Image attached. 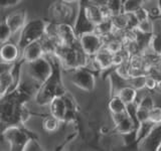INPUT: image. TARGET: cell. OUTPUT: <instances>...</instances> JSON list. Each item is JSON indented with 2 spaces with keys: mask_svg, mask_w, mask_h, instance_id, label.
Segmentation results:
<instances>
[{
  "mask_svg": "<svg viewBox=\"0 0 161 151\" xmlns=\"http://www.w3.org/2000/svg\"><path fill=\"white\" fill-rule=\"evenodd\" d=\"M33 94L32 88L21 83L13 92L0 98V138L5 129L15 125H24L31 117L27 102Z\"/></svg>",
  "mask_w": 161,
  "mask_h": 151,
  "instance_id": "cell-1",
  "label": "cell"
},
{
  "mask_svg": "<svg viewBox=\"0 0 161 151\" xmlns=\"http://www.w3.org/2000/svg\"><path fill=\"white\" fill-rule=\"evenodd\" d=\"M53 65L52 74L44 82L39 85L34 95V101L38 106H47L53 98L64 96L68 92L64 87L62 76V63L55 54H48Z\"/></svg>",
  "mask_w": 161,
  "mask_h": 151,
  "instance_id": "cell-2",
  "label": "cell"
},
{
  "mask_svg": "<svg viewBox=\"0 0 161 151\" xmlns=\"http://www.w3.org/2000/svg\"><path fill=\"white\" fill-rule=\"evenodd\" d=\"M54 54L59 59L64 69L72 70L86 67L89 59L88 54L80 47L79 42L74 45L60 44Z\"/></svg>",
  "mask_w": 161,
  "mask_h": 151,
  "instance_id": "cell-3",
  "label": "cell"
},
{
  "mask_svg": "<svg viewBox=\"0 0 161 151\" xmlns=\"http://www.w3.org/2000/svg\"><path fill=\"white\" fill-rule=\"evenodd\" d=\"M36 136L33 131L25 128L24 125H15L3 131L1 139L8 142L11 151H24L28 141Z\"/></svg>",
  "mask_w": 161,
  "mask_h": 151,
  "instance_id": "cell-4",
  "label": "cell"
},
{
  "mask_svg": "<svg viewBox=\"0 0 161 151\" xmlns=\"http://www.w3.org/2000/svg\"><path fill=\"white\" fill-rule=\"evenodd\" d=\"M47 25V22L40 18L27 21L23 28L20 30V35L17 42L20 49L22 50L27 44L42 39L45 35Z\"/></svg>",
  "mask_w": 161,
  "mask_h": 151,
  "instance_id": "cell-5",
  "label": "cell"
},
{
  "mask_svg": "<svg viewBox=\"0 0 161 151\" xmlns=\"http://www.w3.org/2000/svg\"><path fill=\"white\" fill-rule=\"evenodd\" d=\"M27 64V74L34 82L38 85H42L47 80L49 75L52 74L53 65L50 59L45 58L44 55L33 62L26 63Z\"/></svg>",
  "mask_w": 161,
  "mask_h": 151,
  "instance_id": "cell-6",
  "label": "cell"
},
{
  "mask_svg": "<svg viewBox=\"0 0 161 151\" xmlns=\"http://www.w3.org/2000/svg\"><path fill=\"white\" fill-rule=\"evenodd\" d=\"M69 80L75 87L86 92H92L96 87V77L88 68L73 70Z\"/></svg>",
  "mask_w": 161,
  "mask_h": 151,
  "instance_id": "cell-7",
  "label": "cell"
},
{
  "mask_svg": "<svg viewBox=\"0 0 161 151\" xmlns=\"http://www.w3.org/2000/svg\"><path fill=\"white\" fill-rule=\"evenodd\" d=\"M79 44L89 57H94L104 47V38L95 31L82 34L79 37Z\"/></svg>",
  "mask_w": 161,
  "mask_h": 151,
  "instance_id": "cell-8",
  "label": "cell"
},
{
  "mask_svg": "<svg viewBox=\"0 0 161 151\" xmlns=\"http://www.w3.org/2000/svg\"><path fill=\"white\" fill-rule=\"evenodd\" d=\"M141 150L158 151L161 148V123L156 124L149 134L138 144Z\"/></svg>",
  "mask_w": 161,
  "mask_h": 151,
  "instance_id": "cell-9",
  "label": "cell"
},
{
  "mask_svg": "<svg viewBox=\"0 0 161 151\" xmlns=\"http://www.w3.org/2000/svg\"><path fill=\"white\" fill-rule=\"evenodd\" d=\"M74 28H75V34L78 35V37H80V35L86 32L94 31L95 30V25L89 21L87 15H86L84 0H80L78 16H77V19H75V23Z\"/></svg>",
  "mask_w": 161,
  "mask_h": 151,
  "instance_id": "cell-10",
  "label": "cell"
},
{
  "mask_svg": "<svg viewBox=\"0 0 161 151\" xmlns=\"http://www.w3.org/2000/svg\"><path fill=\"white\" fill-rule=\"evenodd\" d=\"M58 37L60 43L64 45H74L79 42L75 28L67 22L58 23Z\"/></svg>",
  "mask_w": 161,
  "mask_h": 151,
  "instance_id": "cell-11",
  "label": "cell"
},
{
  "mask_svg": "<svg viewBox=\"0 0 161 151\" xmlns=\"http://www.w3.org/2000/svg\"><path fill=\"white\" fill-rule=\"evenodd\" d=\"M21 58V49L18 44L6 42L0 47V60L13 64Z\"/></svg>",
  "mask_w": 161,
  "mask_h": 151,
  "instance_id": "cell-12",
  "label": "cell"
},
{
  "mask_svg": "<svg viewBox=\"0 0 161 151\" xmlns=\"http://www.w3.org/2000/svg\"><path fill=\"white\" fill-rule=\"evenodd\" d=\"M5 20L8 23L9 27L11 28L12 33H16L20 31L23 26L27 22V12L25 10H18V11H14L12 13L8 14Z\"/></svg>",
  "mask_w": 161,
  "mask_h": 151,
  "instance_id": "cell-13",
  "label": "cell"
},
{
  "mask_svg": "<svg viewBox=\"0 0 161 151\" xmlns=\"http://www.w3.org/2000/svg\"><path fill=\"white\" fill-rule=\"evenodd\" d=\"M43 55L44 50L42 40H36V42L29 43L21 50V58H23L26 63L33 62V60L43 57Z\"/></svg>",
  "mask_w": 161,
  "mask_h": 151,
  "instance_id": "cell-14",
  "label": "cell"
},
{
  "mask_svg": "<svg viewBox=\"0 0 161 151\" xmlns=\"http://www.w3.org/2000/svg\"><path fill=\"white\" fill-rule=\"evenodd\" d=\"M84 5L85 12L89 21L93 23L95 26L105 19L103 16L102 10H101V5L92 1V0H84Z\"/></svg>",
  "mask_w": 161,
  "mask_h": 151,
  "instance_id": "cell-15",
  "label": "cell"
},
{
  "mask_svg": "<svg viewBox=\"0 0 161 151\" xmlns=\"http://www.w3.org/2000/svg\"><path fill=\"white\" fill-rule=\"evenodd\" d=\"M48 106H49L50 115H53V117L58 119L60 122L64 123L68 108H67V104H65L64 96H58V97L53 98L50 101Z\"/></svg>",
  "mask_w": 161,
  "mask_h": 151,
  "instance_id": "cell-16",
  "label": "cell"
},
{
  "mask_svg": "<svg viewBox=\"0 0 161 151\" xmlns=\"http://www.w3.org/2000/svg\"><path fill=\"white\" fill-rule=\"evenodd\" d=\"M93 58L98 63L102 70H107L111 68H113V63H112L113 53H110L105 47L101 48Z\"/></svg>",
  "mask_w": 161,
  "mask_h": 151,
  "instance_id": "cell-17",
  "label": "cell"
},
{
  "mask_svg": "<svg viewBox=\"0 0 161 151\" xmlns=\"http://www.w3.org/2000/svg\"><path fill=\"white\" fill-rule=\"evenodd\" d=\"M115 129H116V132L121 134V135H131V133H135L136 132V126L133 122V120L131 119L128 116L120 121L119 123L115 124Z\"/></svg>",
  "mask_w": 161,
  "mask_h": 151,
  "instance_id": "cell-18",
  "label": "cell"
},
{
  "mask_svg": "<svg viewBox=\"0 0 161 151\" xmlns=\"http://www.w3.org/2000/svg\"><path fill=\"white\" fill-rule=\"evenodd\" d=\"M95 32H97L102 37H106L108 35L113 34L116 29L112 21V18H105L103 21H101L99 24L95 26Z\"/></svg>",
  "mask_w": 161,
  "mask_h": 151,
  "instance_id": "cell-19",
  "label": "cell"
},
{
  "mask_svg": "<svg viewBox=\"0 0 161 151\" xmlns=\"http://www.w3.org/2000/svg\"><path fill=\"white\" fill-rule=\"evenodd\" d=\"M119 97L124 101V103L127 105L130 103H137V96H138V91L132 86H125L119 92Z\"/></svg>",
  "mask_w": 161,
  "mask_h": 151,
  "instance_id": "cell-20",
  "label": "cell"
},
{
  "mask_svg": "<svg viewBox=\"0 0 161 151\" xmlns=\"http://www.w3.org/2000/svg\"><path fill=\"white\" fill-rule=\"evenodd\" d=\"M155 125L156 124H154L153 122H151L150 120L140 123L138 129L136 130V132H135V141H136V142L139 144L141 141H142L146 137V136L149 134V132L152 130V128L154 127Z\"/></svg>",
  "mask_w": 161,
  "mask_h": 151,
  "instance_id": "cell-21",
  "label": "cell"
},
{
  "mask_svg": "<svg viewBox=\"0 0 161 151\" xmlns=\"http://www.w3.org/2000/svg\"><path fill=\"white\" fill-rule=\"evenodd\" d=\"M108 108L110 110L111 114L124 112V111H126V104L124 103V101L119 97V95H114L110 99Z\"/></svg>",
  "mask_w": 161,
  "mask_h": 151,
  "instance_id": "cell-22",
  "label": "cell"
},
{
  "mask_svg": "<svg viewBox=\"0 0 161 151\" xmlns=\"http://www.w3.org/2000/svg\"><path fill=\"white\" fill-rule=\"evenodd\" d=\"M62 123L58 119H57L55 117H53V115L48 116V117L44 118L43 122H42V128L44 131H47V132H55L58 127H59V124Z\"/></svg>",
  "mask_w": 161,
  "mask_h": 151,
  "instance_id": "cell-23",
  "label": "cell"
},
{
  "mask_svg": "<svg viewBox=\"0 0 161 151\" xmlns=\"http://www.w3.org/2000/svg\"><path fill=\"white\" fill-rule=\"evenodd\" d=\"M112 21L114 24V27L116 30H124L127 29L128 27V19H127V14L126 13H121L118 15L112 16Z\"/></svg>",
  "mask_w": 161,
  "mask_h": 151,
  "instance_id": "cell-24",
  "label": "cell"
},
{
  "mask_svg": "<svg viewBox=\"0 0 161 151\" xmlns=\"http://www.w3.org/2000/svg\"><path fill=\"white\" fill-rule=\"evenodd\" d=\"M12 30L9 27L5 18L0 21V44L6 42L12 36Z\"/></svg>",
  "mask_w": 161,
  "mask_h": 151,
  "instance_id": "cell-25",
  "label": "cell"
},
{
  "mask_svg": "<svg viewBox=\"0 0 161 151\" xmlns=\"http://www.w3.org/2000/svg\"><path fill=\"white\" fill-rule=\"evenodd\" d=\"M153 53L159 55L161 53V32H155L152 34L149 44V49Z\"/></svg>",
  "mask_w": 161,
  "mask_h": 151,
  "instance_id": "cell-26",
  "label": "cell"
},
{
  "mask_svg": "<svg viewBox=\"0 0 161 151\" xmlns=\"http://www.w3.org/2000/svg\"><path fill=\"white\" fill-rule=\"evenodd\" d=\"M105 4L107 5L112 16L123 13V3L121 0H107Z\"/></svg>",
  "mask_w": 161,
  "mask_h": 151,
  "instance_id": "cell-27",
  "label": "cell"
},
{
  "mask_svg": "<svg viewBox=\"0 0 161 151\" xmlns=\"http://www.w3.org/2000/svg\"><path fill=\"white\" fill-rule=\"evenodd\" d=\"M143 0H127L123 4V12L124 13H134L138 8L143 6Z\"/></svg>",
  "mask_w": 161,
  "mask_h": 151,
  "instance_id": "cell-28",
  "label": "cell"
},
{
  "mask_svg": "<svg viewBox=\"0 0 161 151\" xmlns=\"http://www.w3.org/2000/svg\"><path fill=\"white\" fill-rule=\"evenodd\" d=\"M136 29L140 32L147 33V34H152L154 33V24L152 22V20L150 18L143 20L138 23V26L136 27Z\"/></svg>",
  "mask_w": 161,
  "mask_h": 151,
  "instance_id": "cell-29",
  "label": "cell"
},
{
  "mask_svg": "<svg viewBox=\"0 0 161 151\" xmlns=\"http://www.w3.org/2000/svg\"><path fill=\"white\" fill-rule=\"evenodd\" d=\"M137 104H138V107L144 108L148 111H150L153 107H155V101L152 96H150V95L143 96V97L137 102Z\"/></svg>",
  "mask_w": 161,
  "mask_h": 151,
  "instance_id": "cell-30",
  "label": "cell"
},
{
  "mask_svg": "<svg viewBox=\"0 0 161 151\" xmlns=\"http://www.w3.org/2000/svg\"><path fill=\"white\" fill-rule=\"evenodd\" d=\"M130 68L131 67L129 64V62H127V63H124L122 64L118 65V67H116L114 70L121 78H123L125 80H130Z\"/></svg>",
  "mask_w": 161,
  "mask_h": 151,
  "instance_id": "cell-31",
  "label": "cell"
},
{
  "mask_svg": "<svg viewBox=\"0 0 161 151\" xmlns=\"http://www.w3.org/2000/svg\"><path fill=\"white\" fill-rule=\"evenodd\" d=\"M149 120L154 124L161 123V107L155 106L149 111Z\"/></svg>",
  "mask_w": 161,
  "mask_h": 151,
  "instance_id": "cell-32",
  "label": "cell"
},
{
  "mask_svg": "<svg viewBox=\"0 0 161 151\" xmlns=\"http://www.w3.org/2000/svg\"><path fill=\"white\" fill-rule=\"evenodd\" d=\"M40 150H42V146L40 145L37 136L30 139L24 148V151H40Z\"/></svg>",
  "mask_w": 161,
  "mask_h": 151,
  "instance_id": "cell-33",
  "label": "cell"
},
{
  "mask_svg": "<svg viewBox=\"0 0 161 151\" xmlns=\"http://www.w3.org/2000/svg\"><path fill=\"white\" fill-rule=\"evenodd\" d=\"M145 78L144 77H136V78H131L130 79V86H132L137 91H141L145 89Z\"/></svg>",
  "mask_w": 161,
  "mask_h": 151,
  "instance_id": "cell-34",
  "label": "cell"
},
{
  "mask_svg": "<svg viewBox=\"0 0 161 151\" xmlns=\"http://www.w3.org/2000/svg\"><path fill=\"white\" fill-rule=\"evenodd\" d=\"M134 15L136 16V18H137L138 21L141 22V21H143V20L149 18V11H148V9H146L144 6H141L134 12Z\"/></svg>",
  "mask_w": 161,
  "mask_h": 151,
  "instance_id": "cell-35",
  "label": "cell"
},
{
  "mask_svg": "<svg viewBox=\"0 0 161 151\" xmlns=\"http://www.w3.org/2000/svg\"><path fill=\"white\" fill-rule=\"evenodd\" d=\"M158 86H159V83L156 81L155 79H153L152 77H150V76H146L145 78V88L149 90V91H154L156 89H158Z\"/></svg>",
  "mask_w": 161,
  "mask_h": 151,
  "instance_id": "cell-36",
  "label": "cell"
},
{
  "mask_svg": "<svg viewBox=\"0 0 161 151\" xmlns=\"http://www.w3.org/2000/svg\"><path fill=\"white\" fill-rule=\"evenodd\" d=\"M136 115H137L138 121L140 123L149 120V111L144 109V108L137 107V112H136Z\"/></svg>",
  "mask_w": 161,
  "mask_h": 151,
  "instance_id": "cell-37",
  "label": "cell"
},
{
  "mask_svg": "<svg viewBox=\"0 0 161 151\" xmlns=\"http://www.w3.org/2000/svg\"><path fill=\"white\" fill-rule=\"evenodd\" d=\"M112 63H113V68H116V67H118V65L122 64L124 63H127V60L125 59V58H124V55L122 54V53L119 52L117 53L113 54Z\"/></svg>",
  "mask_w": 161,
  "mask_h": 151,
  "instance_id": "cell-38",
  "label": "cell"
},
{
  "mask_svg": "<svg viewBox=\"0 0 161 151\" xmlns=\"http://www.w3.org/2000/svg\"><path fill=\"white\" fill-rule=\"evenodd\" d=\"M22 0H0V7H2V8L12 7V6H15V5H17Z\"/></svg>",
  "mask_w": 161,
  "mask_h": 151,
  "instance_id": "cell-39",
  "label": "cell"
},
{
  "mask_svg": "<svg viewBox=\"0 0 161 151\" xmlns=\"http://www.w3.org/2000/svg\"><path fill=\"white\" fill-rule=\"evenodd\" d=\"M13 64H14V63H13ZM13 64L5 63V62H2V60H0V76H2L3 74L9 72V70H11Z\"/></svg>",
  "mask_w": 161,
  "mask_h": 151,
  "instance_id": "cell-40",
  "label": "cell"
},
{
  "mask_svg": "<svg viewBox=\"0 0 161 151\" xmlns=\"http://www.w3.org/2000/svg\"><path fill=\"white\" fill-rule=\"evenodd\" d=\"M62 1L65 2V3H74V2H77V1H80V0H62Z\"/></svg>",
  "mask_w": 161,
  "mask_h": 151,
  "instance_id": "cell-41",
  "label": "cell"
},
{
  "mask_svg": "<svg viewBox=\"0 0 161 151\" xmlns=\"http://www.w3.org/2000/svg\"><path fill=\"white\" fill-rule=\"evenodd\" d=\"M150 1H152V0H143L144 4H145V3H147V2H150Z\"/></svg>",
  "mask_w": 161,
  "mask_h": 151,
  "instance_id": "cell-42",
  "label": "cell"
},
{
  "mask_svg": "<svg viewBox=\"0 0 161 151\" xmlns=\"http://www.w3.org/2000/svg\"><path fill=\"white\" fill-rule=\"evenodd\" d=\"M158 90H159L160 92H161V82L159 83V86H158Z\"/></svg>",
  "mask_w": 161,
  "mask_h": 151,
  "instance_id": "cell-43",
  "label": "cell"
},
{
  "mask_svg": "<svg viewBox=\"0 0 161 151\" xmlns=\"http://www.w3.org/2000/svg\"><path fill=\"white\" fill-rule=\"evenodd\" d=\"M121 1H122V3H123V4H124V3H125V2H126V1H127V0H121Z\"/></svg>",
  "mask_w": 161,
  "mask_h": 151,
  "instance_id": "cell-44",
  "label": "cell"
},
{
  "mask_svg": "<svg viewBox=\"0 0 161 151\" xmlns=\"http://www.w3.org/2000/svg\"><path fill=\"white\" fill-rule=\"evenodd\" d=\"M159 59H160V63H161V53H160V54H159Z\"/></svg>",
  "mask_w": 161,
  "mask_h": 151,
  "instance_id": "cell-45",
  "label": "cell"
}]
</instances>
